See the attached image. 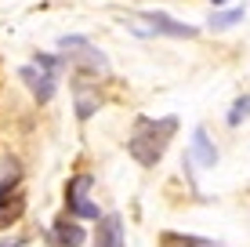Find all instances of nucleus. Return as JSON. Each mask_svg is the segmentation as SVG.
I'll return each instance as SVG.
<instances>
[{
  "label": "nucleus",
  "instance_id": "f257e3e1",
  "mask_svg": "<svg viewBox=\"0 0 250 247\" xmlns=\"http://www.w3.org/2000/svg\"><path fill=\"white\" fill-rule=\"evenodd\" d=\"M174 131H178V116H138L131 138H127V153L142 167H156L170 138H174Z\"/></svg>",
  "mask_w": 250,
  "mask_h": 247
},
{
  "label": "nucleus",
  "instance_id": "f03ea898",
  "mask_svg": "<svg viewBox=\"0 0 250 247\" xmlns=\"http://www.w3.org/2000/svg\"><path fill=\"white\" fill-rule=\"evenodd\" d=\"M58 69H62V58L55 55H37L29 66H22L19 76L22 84L33 91V98L37 102H51L55 98V88H58Z\"/></svg>",
  "mask_w": 250,
  "mask_h": 247
},
{
  "label": "nucleus",
  "instance_id": "7ed1b4c3",
  "mask_svg": "<svg viewBox=\"0 0 250 247\" xmlns=\"http://www.w3.org/2000/svg\"><path fill=\"white\" fill-rule=\"evenodd\" d=\"M127 29L138 33V37H185V40L196 37V25L174 22L170 15H163V11H142V15H131V19H127Z\"/></svg>",
  "mask_w": 250,
  "mask_h": 247
},
{
  "label": "nucleus",
  "instance_id": "20e7f679",
  "mask_svg": "<svg viewBox=\"0 0 250 247\" xmlns=\"http://www.w3.org/2000/svg\"><path fill=\"white\" fill-rule=\"evenodd\" d=\"M58 47H62V58L69 66H80V69H87V73H109V58L102 55L87 37H62Z\"/></svg>",
  "mask_w": 250,
  "mask_h": 247
},
{
  "label": "nucleus",
  "instance_id": "39448f33",
  "mask_svg": "<svg viewBox=\"0 0 250 247\" xmlns=\"http://www.w3.org/2000/svg\"><path fill=\"white\" fill-rule=\"evenodd\" d=\"M91 175H76L73 182H69V189H65V207H69V215L73 218H98V203H91Z\"/></svg>",
  "mask_w": 250,
  "mask_h": 247
},
{
  "label": "nucleus",
  "instance_id": "423d86ee",
  "mask_svg": "<svg viewBox=\"0 0 250 247\" xmlns=\"http://www.w3.org/2000/svg\"><path fill=\"white\" fill-rule=\"evenodd\" d=\"M94 222H98V229H94V247H127L124 218L120 215H98Z\"/></svg>",
  "mask_w": 250,
  "mask_h": 247
},
{
  "label": "nucleus",
  "instance_id": "0eeeda50",
  "mask_svg": "<svg viewBox=\"0 0 250 247\" xmlns=\"http://www.w3.org/2000/svg\"><path fill=\"white\" fill-rule=\"evenodd\" d=\"M188 160H192L196 167H214V164H218V149H214V142L207 138L203 127H196V131H192V149H188Z\"/></svg>",
  "mask_w": 250,
  "mask_h": 247
},
{
  "label": "nucleus",
  "instance_id": "6e6552de",
  "mask_svg": "<svg viewBox=\"0 0 250 247\" xmlns=\"http://www.w3.org/2000/svg\"><path fill=\"white\" fill-rule=\"evenodd\" d=\"M47 240L55 244V247H80L83 244V225H76L73 218H62V222L51 225Z\"/></svg>",
  "mask_w": 250,
  "mask_h": 247
},
{
  "label": "nucleus",
  "instance_id": "1a4fd4ad",
  "mask_svg": "<svg viewBox=\"0 0 250 247\" xmlns=\"http://www.w3.org/2000/svg\"><path fill=\"white\" fill-rule=\"evenodd\" d=\"M19 215H22V197L15 193L11 182H0V229L11 225Z\"/></svg>",
  "mask_w": 250,
  "mask_h": 247
},
{
  "label": "nucleus",
  "instance_id": "9d476101",
  "mask_svg": "<svg viewBox=\"0 0 250 247\" xmlns=\"http://www.w3.org/2000/svg\"><path fill=\"white\" fill-rule=\"evenodd\" d=\"M160 247H225L221 240H207V236H192V233H163Z\"/></svg>",
  "mask_w": 250,
  "mask_h": 247
},
{
  "label": "nucleus",
  "instance_id": "9b49d317",
  "mask_svg": "<svg viewBox=\"0 0 250 247\" xmlns=\"http://www.w3.org/2000/svg\"><path fill=\"white\" fill-rule=\"evenodd\" d=\"M98 109V91L83 88V84H76V116L80 120H87V116Z\"/></svg>",
  "mask_w": 250,
  "mask_h": 247
},
{
  "label": "nucleus",
  "instance_id": "f8f14e48",
  "mask_svg": "<svg viewBox=\"0 0 250 247\" xmlns=\"http://www.w3.org/2000/svg\"><path fill=\"white\" fill-rule=\"evenodd\" d=\"M247 7H229V11H214L210 15V29H232L236 22H243Z\"/></svg>",
  "mask_w": 250,
  "mask_h": 247
},
{
  "label": "nucleus",
  "instance_id": "ddd939ff",
  "mask_svg": "<svg viewBox=\"0 0 250 247\" xmlns=\"http://www.w3.org/2000/svg\"><path fill=\"white\" fill-rule=\"evenodd\" d=\"M247 116H250V95H243V98L232 102V109H229V124H232V127H239V124L247 120Z\"/></svg>",
  "mask_w": 250,
  "mask_h": 247
},
{
  "label": "nucleus",
  "instance_id": "4468645a",
  "mask_svg": "<svg viewBox=\"0 0 250 247\" xmlns=\"http://www.w3.org/2000/svg\"><path fill=\"white\" fill-rule=\"evenodd\" d=\"M0 247H25V240H7V244H0Z\"/></svg>",
  "mask_w": 250,
  "mask_h": 247
},
{
  "label": "nucleus",
  "instance_id": "2eb2a0df",
  "mask_svg": "<svg viewBox=\"0 0 250 247\" xmlns=\"http://www.w3.org/2000/svg\"><path fill=\"white\" fill-rule=\"evenodd\" d=\"M210 4H214V7H221V4H229V0H210Z\"/></svg>",
  "mask_w": 250,
  "mask_h": 247
}]
</instances>
